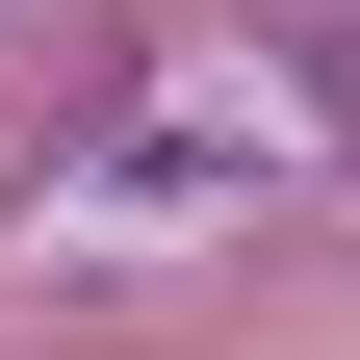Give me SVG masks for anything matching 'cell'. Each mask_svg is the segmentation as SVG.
I'll return each mask as SVG.
<instances>
[{"label":"cell","instance_id":"cell-1","mask_svg":"<svg viewBox=\"0 0 360 360\" xmlns=\"http://www.w3.org/2000/svg\"><path fill=\"white\" fill-rule=\"evenodd\" d=\"M309 77H335V129H360V26H309Z\"/></svg>","mask_w":360,"mask_h":360}]
</instances>
